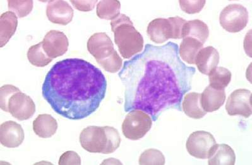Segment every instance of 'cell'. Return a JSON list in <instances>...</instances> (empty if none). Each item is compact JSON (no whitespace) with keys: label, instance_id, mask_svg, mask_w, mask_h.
I'll use <instances>...</instances> for the list:
<instances>
[{"label":"cell","instance_id":"obj_26","mask_svg":"<svg viewBox=\"0 0 252 165\" xmlns=\"http://www.w3.org/2000/svg\"><path fill=\"white\" fill-rule=\"evenodd\" d=\"M33 1L31 0H24V1H18V0H8V9L17 15L18 17L24 18L28 16L32 12L33 9Z\"/></svg>","mask_w":252,"mask_h":165},{"label":"cell","instance_id":"obj_12","mask_svg":"<svg viewBox=\"0 0 252 165\" xmlns=\"http://www.w3.org/2000/svg\"><path fill=\"white\" fill-rule=\"evenodd\" d=\"M41 42L44 52L51 59L62 56L67 52L69 46L68 38L60 31L50 30L46 33Z\"/></svg>","mask_w":252,"mask_h":165},{"label":"cell","instance_id":"obj_14","mask_svg":"<svg viewBox=\"0 0 252 165\" xmlns=\"http://www.w3.org/2000/svg\"><path fill=\"white\" fill-rule=\"evenodd\" d=\"M73 8L67 2L64 1H49L46 8V15L49 21L53 24L66 26L72 21Z\"/></svg>","mask_w":252,"mask_h":165},{"label":"cell","instance_id":"obj_4","mask_svg":"<svg viewBox=\"0 0 252 165\" xmlns=\"http://www.w3.org/2000/svg\"><path fill=\"white\" fill-rule=\"evenodd\" d=\"M79 139L82 148L92 153H113L121 143L119 133L110 126H89L82 130Z\"/></svg>","mask_w":252,"mask_h":165},{"label":"cell","instance_id":"obj_16","mask_svg":"<svg viewBox=\"0 0 252 165\" xmlns=\"http://www.w3.org/2000/svg\"><path fill=\"white\" fill-rule=\"evenodd\" d=\"M226 100L224 90H219L208 86L200 95V104L206 112H213L219 110Z\"/></svg>","mask_w":252,"mask_h":165},{"label":"cell","instance_id":"obj_29","mask_svg":"<svg viewBox=\"0 0 252 165\" xmlns=\"http://www.w3.org/2000/svg\"><path fill=\"white\" fill-rule=\"evenodd\" d=\"M181 9L184 12L189 14H195L200 12L204 7L206 1L205 0H196V1H189V0H180Z\"/></svg>","mask_w":252,"mask_h":165},{"label":"cell","instance_id":"obj_7","mask_svg":"<svg viewBox=\"0 0 252 165\" xmlns=\"http://www.w3.org/2000/svg\"><path fill=\"white\" fill-rule=\"evenodd\" d=\"M153 119L150 115L140 110H133L126 116L122 124V131L127 139H142L151 130Z\"/></svg>","mask_w":252,"mask_h":165},{"label":"cell","instance_id":"obj_1","mask_svg":"<svg viewBox=\"0 0 252 165\" xmlns=\"http://www.w3.org/2000/svg\"><path fill=\"white\" fill-rule=\"evenodd\" d=\"M178 50L172 42L148 44L143 52L124 62L118 76L125 86V111H144L153 121L168 109L182 111L196 70L182 61Z\"/></svg>","mask_w":252,"mask_h":165},{"label":"cell","instance_id":"obj_30","mask_svg":"<svg viewBox=\"0 0 252 165\" xmlns=\"http://www.w3.org/2000/svg\"><path fill=\"white\" fill-rule=\"evenodd\" d=\"M59 164L60 165H80L81 160L77 153L72 151H68L61 156Z\"/></svg>","mask_w":252,"mask_h":165},{"label":"cell","instance_id":"obj_24","mask_svg":"<svg viewBox=\"0 0 252 165\" xmlns=\"http://www.w3.org/2000/svg\"><path fill=\"white\" fill-rule=\"evenodd\" d=\"M209 76V83L216 90H224L231 80V71L223 67H216L212 71Z\"/></svg>","mask_w":252,"mask_h":165},{"label":"cell","instance_id":"obj_17","mask_svg":"<svg viewBox=\"0 0 252 165\" xmlns=\"http://www.w3.org/2000/svg\"><path fill=\"white\" fill-rule=\"evenodd\" d=\"M209 165H234L236 162L235 151L226 144L214 145L209 152Z\"/></svg>","mask_w":252,"mask_h":165},{"label":"cell","instance_id":"obj_9","mask_svg":"<svg viewBox=\"0 0 252 165\" xmlns=\"http://www.w3.org/2000/svg\"><path fill=\"white\" fill-rule=\"evenodd\" d=\"M217 142L210 133L198 131L189 135L186 143L189 153L198 159L206 160L214 145Z\"/></svg>","mask_w":252,"mask_h":165},{"label":"cell","instance_id":"obj_18","mask_svg":"<svg viewBox=\"0 0 252 165\" xmlns=\"http://www.w3.org/2000/svg\"><path fill=\"white\" fill-rule=\"evenodd\" d=\"M33 131L35 135L41 138H50L55 135L58 129L57 120L49 114L37 116L33 121Z\"/></svg>","mask_w":252,"mask_h":165},{"label":"cell","instance_id":"obj_5","mask_svg":"<svg viewBox=\"0 0 252 165\" xmlns=\"http://www.w3.org/2000/svg\"><path fill=\"white\" fill-rule=\"evenodd\" d=\"M88 50L104 70L115 73L121 70L123 61L110 37L104 32L95 33L89 38Z\"/></svg>","mask_w":252,"mask_h":165},{"label":"cell","instance_id":"obj_23","mask_svg":"<svg viewBox=\"0 0 252 165\" xmlns=\"http://www.w3.org/2000/svg\"><path fill=\"white\" fill-rule=\"evenodd\" d=\"M121 3L118 0H104L97 5V15L99 19L113 21L120 15Z\"/></svg>","mask_w":252,"mask_h":165},{"label":"cell","instance_id":"obj_13","mask_svg":"<svg viewBox=\"0 0 252 165\" xmlns=\"http://www.w3.org/2000/svg\"><path fill=\"white\" fill-rule=\"evenodd\" d=\"M25 135L23 128L17 122L9 120L0 126V142L8 148H15L23 142Z\"/></svg>","mask_w":252,"mask_h":165},{"label":"cell","instance_id":"obj_11","mask_svg":"<svg viewBox=\"0 0 252 165\" xmlns=\"http://www.w3.org/2000/svg\"><path fill=\"white\" fill-rule=\"evenodd\" d=\"M8 112L17 120H26L34 115L35 105L30 96L19 91L13 94L8 103Z\"/></svg>","mask_w":252,"mask_h":165},{"label":"cell","instance_id":"obj_8","mask_svg":"<svg viewBox=\"0 0 252 165\" xmlns=\"http://www.w3.org/2000/svg\"><path fill=\"white\" fill-rule=\"evenodd\" d=\"M220 22L222 28L227 32H239L248 24V11L242 4H229L220 12Z\"/></svg>","mask_w":252,"mask_h":165},{"label":"cell","instance_id":"obj_10","mask_svg":"<svg viewBox=\"0 0 252 165\" xmlns=\"http://www.w3.org/2000/svg\"><path fill=\"white\" fill-rule=\"evenodd\" d=\"M226 110L229 115H242L249 118L252 115V93L247 89H238L227 99Z\"/></svg>","mask_w":252,"mask_h":165},{"label":"cell","instance_id":"obj_19","mask_svg":"<svg viewBox=\"0 0 252 165\" xmlns=\"http://www.w3.org/2000/svg\"><path fill=\"white\" fill-rule=\"evenodd\" d=\"M18 26V19L14 13L8 11L0 17V47L3 48L12 38Z\"/></svg>","mask_w":252,"mask_h":165},{"label":"cell","instance_id":"obj_27","mask_svg":"<svg viewBox=\"0 0 252 165\" xmlns=\"http://www.w3.org/2000/svg\"><path fill=\"white\" fill-rule=\"evenodd\" d=\"M165 162L163 154L156 149H147L139 158V164L141 165H163Z\"/></svg>","mask_w":252,"mask_h":165},{"label":"cell","instance_id":"obj_2","mask_svg":"<svg viewBox=\"0 0 252 165\" xmlns=\"http://www.w3.org/2000/svg\"><path fill=\"white\" fill-rule=\"evenodd\" d=\"M107 81L99 68L79 58L57 62L42 87L44 99L62 117L81 120L97 110L105 97Z\"/></svg>","mask_w":252,"mask_h":165},{"label":"cell","instance_id":"obj_25","mask_svg":"<svg viewBox=\"0 0 252 165\" xmlns=\"http://www.w3.org/2000/svg\"><path fill=\"white\" fill-rule=\"evenodd\" d=\"M28 58L31 64L37 67L46 66L53 61V59L49 57L44 52L42 48V42H40L36 45L31 46L29 49Z\"/></svg>","mask_w":252,"mask_h":165},{"label":"cell","instance_id":"obj_28","mask_svg":"<svg viewBox=\"0 0 252 165\" xmlns=\"http://www.w3.org/2000/svg\"><path fill=\"white\" fill-rule=\"evenodd\" d=\"M21 90L17 87L5 84L0 88V108L1 110L8 112V103L11 97L15 93L19 92Z\"/></svg>","mask_w":252,"mask_h":165},{"label":"cell","instance_id":"obj_31","mask_svg":"<svg viewBox=\"0 0 252 165\" xmlns=\"http://www.w3.org/2000/svg\"><path fill=\"white\" fill-rule=\"evenodd\" d=\"M70 2L77 10L86 12H90L95 8L97 1H95V0L94 1H77V0L74 1V0H72Z\"/></svg>","mask_w":252,"mask_h":165},{"label":"cell","instance_id":"obj_20","mask_svg":"<svg viewBox=\"0 0 252 165\" xmlns=\"http://www.w3.org/2000/svg\"><path fill=\"white\" fill-rule=\"evenodd\" d=\"M209 36L208 26L200 20L187 22L182 30V39L191 37L197 39L202 44L206 42Z\"/></svg>","mask_w":252,"mask_h":165},{"label":"cell","instance_id":"obj_21","mask_svg":"<svg viewBox=\"0 0 252 165\" xmlns=\"http://www.w3.org/2000/svg\"><path fill=\"white\" fill-rule=\"evenodd\" d=\"M200 93H187L182 102V109L185 114L195 119H200L206 115L200 104Z\"/></svg>","mask_w":252,"mask_h":165},{"label":"cell","instance_id":"obj_22","mask_svg":"<svg viewBox=\"0 0 252 165\" xmlns=\"http://www.w3.org/2000/svg\"><path fill=\"white\" fill-rule=\"evenodd\" d=\"M204 44L197 39L185 37L180 44L179 55L185 62L189 64H195V58L198 52L203 48Z\"/></svg>","mask_w":252,"mask_h":165},{"label":"cell","instance_id":"obj_6","mask_svg":"<svg viewBox=\"0 0 252 165\" xmlns=\"http://www.w3.org/2000/svg\"><path fill=\"white\" fill-rule=\"evenodd\" d=\"M187 21L180 17L156 19L147 27V34L152 41L162 44L169 39H182V30Z\"/></svg>","mask_w":252,"mask_h":165},{"label":"cell","instance_id":"obj_3","mask_svg":"<svg viewBox=\"0 0 252 165\" xmlns=\"http://www.w3.org/2000/svg\"><path fill=\"white\" fill-rule=\"evenodd\" d=\"M111 26L115 35V43L123 57L130 59L142 52L144 48L143 37L133 26L130 18L120 14L111 22Z\"/></svg>","mask_w":252,"mask_h":165},{"label":"cell","instance_id":"obj_15","mask_svg":"<svg viewBox=\"0 0 252 165\" xmlns=\"http://www.w3.org/2000/svg\"><path fill=\"white\" fill-rule=\"evenodd\" d=\"M220 54L213 46L202 48L195 58V64L202 74L209 75L220 62Z\"/></svg>","mask_w":252,"mask_h":165}]
</instances>
